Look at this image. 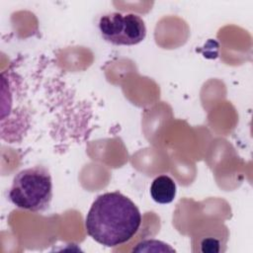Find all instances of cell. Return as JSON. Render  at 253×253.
Instances as JSON below:
<instances>
[{
    "label": "cell",
    "mask_w": 253,
    "mask_h": 253,
    "mask_svg": "<svg viewBox=\"0 0 253 253\" xmlns=\"http://www.w3.org/2000/svg\"><path fill=\"white\" fill-rule=\"evenodd\" d=\"M141 220L135 204L116 191L102 194L94 200L85 218V228L96 242L115 247L130 240L138 231Z\"/></svg>",
    "instance_id": "cell-1"
},
{
    "label": "cell",
    "mask_w": 253,
    "mask_h": 253,
    "mask_svg": "<svg viewBox=\"0 0 253 253\" xmlns=\"http://www.w3.org/2000/svg\"><path fill=\"white\" fill-rule=\"evenodd\" d=\"M8 198L19 209L45 211L52 200V179L48 169L37 165L21 170L13 179Z\"/></svg>",
    "instance_id": "cell-2"
},
{
    "label": "cell",
    "mask_w": 253,
    "mask_h": 253,
    "mask_svg": "<svg viewBox=\"0 0 253 253\" xmlns=\"http://www.w3.org/2000/svg\"><path fill=\"white\" fill-rule=\"evenodd\" d=\"M98 28L102 38L115 45H134L146 36L144 21L133 13H107L99 19Z\"/></svg>",
    "instance_id": "cell-3"
},
{
    "label": "cell",
    "mask_w": 253,
    "mask_h": 253,
    "mask_svg": "<svg viewBox=\"0 0 253 253\" xmlns=\"http://www.w3.org/2000/svg\"><path fill=\"white\" fill-rule=\"evenodd\" d=\"M228 238V233L226 228L221 229H204L197 236L192 239L193 251L217 253L223 252L226 249V242Z\"/></svg>",
    "instance_id": "cell-4"
},
{
    "label": "cell",
    "mask_w": 253,
    "mask_h": 253,
    "mask_svg": "<svg viewBox=\"0 0 253 253\" xmlns=\"http://www.w3.org/2000/svg\"><path fill=\"white\" fill-rule=\"evenodd\" d=\"M150 196L152 200L158 204H170L176 196V184L167 175L156 177L150 186Z\"/></svg>",
    "instance_id": "cell-5"
},
{
    "label": "cell",
    "mask_w": 253,
    "mask_h": 253,
    "mask_svg": "<svg viewBox=\"0 0 253 253\" xmlns=\"http://www.w3.org/2000/svg\"><path fill=\"white\" fill-rule=\"evenodd\" d=\"M132 251H136V252H141V251H146V252H149V251H161V252H164V251H175L172 247H170L168 244L162 242V241H159V240H155V239H148V240H143L141 242H139L136 247H134L132 249Z\"/></svg>",
    "instance_id": "cell-6"
}]
</instances>
